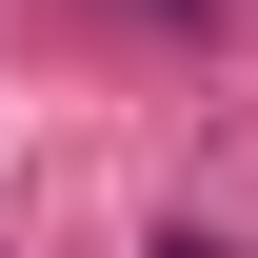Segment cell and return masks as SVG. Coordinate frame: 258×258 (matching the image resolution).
<instances>
[{
	"mask_svg": "<svg viewBox=\"0 0 258 258\" xmlns=\"http://www.w3.org/2000/svg\"><path fill=\"white\" fill-rule=\"evenodd\" d=\"M159 258H238V238H199V219H179V238H159Z\"/></svg>",
	"mask_w": 258,
	"mask_h": 258,
	"instance_id": "obj_1",
	"label": "cell"
}]
</instances>
